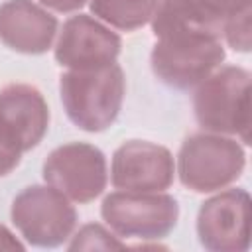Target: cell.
Wrapping results in <instances>:
<instances>
[{"label":"cell","instance_id":"6da1fadb","mask_svg":"<svg viewBox=\"0 0 252 252\" xmlns=\"http://www.w3.org/2000/svg\"><path fill=\"white\" fill-rule=\"evenodd\" d=\"M61 102L73 124L87 132L108 128L122 106L124 73L112 63L98 69H69L59 83Z\"/></svg>","mask_w":252,"mask_h":252},{"label":"cell","instance_id":"7a4b0ae2","mask_svg":"<svg viewBox=\"0 0 252 252\" xmlns=\"http://www.w3.org/2000/svg\"><path fill=\"white\" fill-rule=\"evenodd\" d=\"M197 122L213 134H236L250 142V75L240 67L213 71L193 96Z\"/></svg>","mask_w":252,"mask_h":252},{"label":"cell","instance_id":"3957f363","mask_svg":"<svg viewBox=\"0 0 252 252\" xmlns=\"http://www.w3.org/2000/svg\"><path fill=\"white\" fill-rule=\"evenodd\" d=\"M244 169V150L220 134H195L179 150L177 171L185 187L211 193L232 183Z\"/></svg>","mask_w":252,"mask_h":252},{"label":"cell","instance_id":"277c9868","mask_svg":"<svg viewBox=\"0 0 252 252\" xmlns=\"http://www.w3.org/2000/svg\"><path fill=\"white\" fill-rule=\"evenodd\" d=\"M224 59V47L215 35L159 37L152 49L156 77L173 89H191L205 81Z\"/></svg>","mask_w":252,"mask_h":252},{"label":"cell","instance_id":"5b68a950","mask_svg":"<svg viewBox=\"0 0 252 252\" xmlns=\"http://www.w3.org/2000/svg\"><path fill=\"white\" fill-rule=\"evenodd\" d=\"M102 219L120 236L163 238L177 222V201L159 191H118L110 193L100 207Z\"/></svg>","mask_w":252,"mask_h":252},{"label":"cell","instance_id":"8992f818","mask_svg":"<svg viewBox=\"0 0 252 252\" xmlns=\"http://www.w3.org/2000/svg\"><path fill=\"white\" fill-rule=\"evenodd\" d=\"M12 220L20 234L35 246H57L75 228L77 213L57 189L28 187L12 203Z\"/></svg>","mask_w":252,"mask_h":252},{"label":"cell","instance_id":"52a82bcc","mask_svg":"<svg viewBox=\"0 0 252 252\" xmlns=\"http://www.w3.org/2000/svg\"><path fill=\"white\" fill-rule=\"evenodd\" d=\"M43 179L67 199L89 203L106 185V161L102 152L91 144H65L47 156Z\"/></svg>","mask_w":252,"mask_h":252},{"label":"cell","instance_id":"ba28073f","mask_svg":"<svg viewBox=\"0 0 252 252\" xmlns=\"http://www.w3.org/2000/svg\"><path fill=\"white\" fill-rule=\"evenodd\" d=\"M250 195L244 189H228L201 205L197 234L207 250L244 252L250 246Z\"/></svg>","mask_w":252,"mask_h":252},{"label":"cell","instance_id":"9c48e42d","mask_svg":"<svg viewBox=\"0 0 252 252\" xmlns=\"http://www.w3.org/2000/svg\"><path fill=\"white\" fill-rule=\"evenodd\" d=\"M173 158L167 148L130 140L122 144L112 158V185L122 191H163L173 181Z\"/></svg>","mask_w":252,"mask_h":252},{"label":"cell","instance_id":"30bf717a","mask_svg":"<svg viewBox=\"0 0 252 252\" xmlns=\"http://www.w3.org/2000/svg\"><path fill=\"white\" fill-rule=\"evenodd\" d=\"M118 53L120 37L85 14L65 22L55 45V59L59 65L77 71L112 65Z\"/></svg>","mask_w":252,"mask_h":252},{"label":"cell","instance_id":"8fae6325","mask_svg":"<svg viewBox=\"0 0 252 252\" xmlns=\"http://www.w3.org/2000/svg\"><path fill=\"white\" fill-rule=\"evenodd\" d=\"M57 33V20L32 0H8L0 6V41L28 55L43 53Z\"/></svg>","mask_w":252,"mask_h":252},{"label":"cell","instance_id":"7c38bea8","mask_svg":"<svg viewBox=\"0 0 252 252\" xmlns=\"http://www.w3.org/2000/svg\"><path fill=\"white\" fill-rule=\"evenodd\" d=\"M49 110L41 93L30 85H8L0 91V128L28 152L47 132Z\"/></svg>","mask_w":252,"mask_h":252},{"label":"cell","instance_id":"4fadbf2b","mask_svg":"<svg viewBox=\"0 0 252 252\" xmlns=\"http://www.w3.org/2000/svg\"><path fill=\"white\" fill-rule=\"evenodd\" d=\"M224 18L205 0H161L152 28L158 37L171 35H215L220 37Z\"/></svg>","mask_w":252,"mask_h":252},{"label":"cell","instance_id":"5bb4252c","mask_svg":"<svg viewBox=\"0 0 252 252\" xmlns=\"http://www.w3.org/2000/svg\"><path fill=\"white\" fill-rule=\"evenodd\" d=\"M161 0H91V10L118 30H136L152 22Z\"/></svg>","mask_w":252,"mask_h":252},{"label":"cell","instance_id":"9a60e30c","mask_svg":"<svg viewBox=\"0 0 252 252\" xmlns=\"http://www.w3.org/2000/svg\"><path fill=\"white\" fill-rule=\"evenodd\" d=\"M126 248L112 232L100 224H85L69 244V250H122Z\"/></svg>","mask_w":252,"mask_h":252},{"label":"cell","instance_id":"2e32d148","mask_svg":"<svg viewBox=\"0 0 252 252\" xmlns=\"http://www.w3.org/2000/svg\"><path fill=\"white\" fill-rule=\"evenodd\" d=\"M222 33L234 51H250V6L228 16L224 20Z\"/></svg>","mask_w":252,"mask_h":252},{"label":"cell","instance_id":"e0dca14e","mask_svg":"<svg viewBox=\"0 0 252 252\" xmlns=\"http://www.w3.org/2000/svg\"><path fill=\"white\" fill-rule=\"evenodd\" d=\"M22 154V148L0 128V177L8 175L20 163Z\"/></svg>","mask_w":252,"mask_h":252},{"label":"cell","instance_id":"ac0fdd59","mask_svg":"<svg viewBox=\"0 0 252 252\" xmlns=\"http://www.w3.org/2000/svg\"><path fill=\"white\" fill-rule=\"evenodd\" d=\"M205 2L215 12H219L224 20L228 16H232V14H236V12H240V10H244V8L250 6V0H205Z\"/></svg>","mask_w":252,"mask_h":252},{"label":"cell","instance_id":"d6986e66","mask_svg":"<svg viewBox=\"0 0 252 252\" xmlns=\"http://www.w3.org/2000/svg\"><path fill=\"white\" fill-rule=\"evenodd\" d=\"M39 2L57 12H73V10H79L87 0H39Z\"/></svg>","mask_w":252,"mask_h":252},{"label":"cell","instance_id":"ffe728a7","mask_svg":"<svg viewBox=\"0 0 252 252\" xmlns=\"http://www.w3.org/2000/svg\"><path fill=\"white\" fill-rule=\"evenodd\" d=\"M24 244L14 238V234L0 224V250H22Z\"/></svg>","mask_w":252,"mask_h":252}]
</instances>
